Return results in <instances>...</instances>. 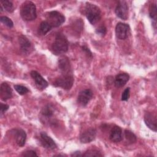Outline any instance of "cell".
<instances>
[{
    "mask_svg": "<svg viewBox=\"0 0 157 157\" xmlns=\"http://www.w3.org/2000/svg\"><path fill=\"white\" fill-rule=\"evenodd\" d=\"M68 50V41L66 36L58 33L52 45V50L55 55H61L66 53Z\"/></svg>",
    "mask_w": 157,
    "mask_h": 157,
    "instance_id": "1",
    "label": "cell"
},
{
    "mask_svg": "<svg viewBox=\"0 0 157 157\" xmlns=\"http://www.w3.org/2000/svg\"><path fill=\"white\" fill-rule=\"evenodd\" d=\"M20 15L25 21H33L37 17L36 5L31 1L24 2L20 8Z\"/></svg>",
    "mask_w": 157,
    "mask_h": 157,
    "instance_id": "2",
    "label": "cell"
},
{
    "mask_svg": "<svg viewBox=\"0 0 157 157\" xmlns=\"http://www.w3.org/2000/svg\"><path fill=\"white\" fill-rule=\"evenodd\" d=\"M85 14L89 22L92 25H95L101 18V11L96 5L87 2L85 7Z\"/></svg>",
    "mask_w": 157,
    "mask_h": 157,
    "instance_id": "3",
    "label": "cell"
},
{
    "mask_svg": "<svg viewBox=\"0 0 157 157\" xmlns=\"http://www.w3.org/2000/svg\"><path fill=\"white\" fill-rule=\"evenodd\" d=\"M46 20L52 28L58 27L65 21L64 16L56 10L48 12L46 14Z\"/></svg>",
    "mask_w": 157,
    "mask_h": 157,
    "instance_id": "4",
    "label": "cell"
},
{
    "mask_svg": "<svg viewBox=\"0 0 157 157\" xmlns=\"http://www.w3.org/2000/svg\"><path fill=\"white\" fill-rule=\"evenodd\" d=\"M74 83V77L72 74H62L60 77L56 79L53 85L55 86L62 88L63 89L70 90Z\"/></svg>",
    "mask_w": 157,
    "mask_h": 157,
    "instance_id": "5",
    "label": "cell"
},
{
    "mask_svg": "<svg viewBox=\"0 0 157 157\" xmlns=\"http://www.w3.org/2000/svg\"><path fill=\"white\" fill-rule=\"evenodd\" d=\"M130 33L129 25L124 23H118L115 27V34L118 39L121 40L126 39L128 37Z\"/></svg>",
    "mask_w": 157,
    "mask_h": 157,
    "instance_id": "6",
    "label": "cell"
},
{
    "mask_svg": "<svg viewBox=\"0 0 157 157\" xmlns=\"http://www.w3.org/2000/svg\"><path fill=\"white\" fill-rule=\"evenodd\" d=\"M116 15L124 20H126L128 18V6L126 1H120L118 2L115 8Z\"/></svg>",
    "mask_w": 157,
    "mask_h": 157,
    "instance_id": "7",
    "label": "cell"
},
{
    "mask_svg": "<svg viewBox=\"0 0 157 157\" xmlns=\"http://www.w3.org/2000/svg\"><path fill=\"white\" fill-rule=\"evenodd\" d=\"M93 91L90 89H85L82 90L77 98L78 103L82 106H85L93 98Z\"/></svg>",
    "mask_w": 157,
    "mask_h": 157,
    "instance_id": "8",
    "label": "cell"
},
{
    "mask_svg": "<svg viewBox=\"0 0 157 157\" xmlns=\"http://www.w3.org/2000/svg\"><path fill=\"white\" fill-rule=\"evenodd\" d=\"M40 140L42 146L45 148L53 150L57 147L55 141L45 132H42L40 134Z\"/></svg>",
    "mask_w": 157,
    "mask_h": 157,
    "instance_id": "9",
    "label": "cell"
},
{
    "mask_svg": "<svg viewBox=\"0 0 157 157\" xmlns=\"http://www.w3.org/2000/svg\"><path fill=\"white\" fill-rule=\"evenodd\" d=\"M96 136V131L94 128H89L83 131L80 136V141L83 144H87L94 140Z\"/></svg>",
    "mask_w": 157,
    "mask_h": 157,
    "instance_id": "10",
    "label": "cell"
},
{
    "mask_svg": "<svg viewBox=\"0 0 157 157\" xmlns=\"http://www.w3.org/2000/svg\"><path fill=\"white\" fill-rule=\"evenodd\" d=\"M21 50L25 54L30 53L33 50V45L29 39L25 36L21 35L18 38Z\"/></svg>",
    "mask_w": 157,
    "mask_h": 157,
    "instance_id": "11",
    "label": "cell"
},
{
    "mask_svg": "<svg viewBox=\"0 0 157 157\" xmlns=\"http://www.w3.org/2000/svg\"><path fill=\"white\" fill-rule=\"evenodd\" d=\"M30 75L34 80L35 83L39 89L44 90L48 86V82L37 71H32L30 72Z\"/></svg>",
    "mask_w": 157,
    "mask_h": 157,
    "instance_id": "12",
    "label": "cell"
},
{
    "mask_svg": "<svg viewBox=\"0 0 157 157\" xmlns=\"http://www.w3.org/2000/svg\"><path fill=\"white\" fill-rule=\"evenodd\" d=\"M58 67L62 74H72L69 61L67 57L63 56L58 61Z\"/></svg>",
    "mask_w": 157,
    "mask_h": 157,
    "instance_id": "13",
    "label": "cell"
},
{
    "mask_svg": "<svg viewBox=\"0 0 157 157\" xmlns=\"http://www.w3.org/2000/svg\"><path fill=\"white\" fill-rule=\"evenodd\" d=\"M0 97L1 99L4 101L12 97V90L10 86L6 82H3L1 85Z\"/></svg>",
    "mask_w": 157,
    "mask_h": 157,
    "instance_id": "14",
    "label": "cell"
},
{
    "mask_svg": "<svg viewBox=\"0 0 157 157\" xmlns=\"http://www.w3.org/2000/svg\"><path fill=\"white\" fill-rule=\"evenodd\" d=\"M144 121L145 124L152 131L156 132V118L155 115L150 112L145 113L144 115Z\"/></svg>",
    "mask_w": 157,
    "mask_h": 157,
    "instance_id": "15",
    "label": "cell"
},
{
    "mask_svg": "<svg viewBox=\"0 0 157 157\" xmlns=\"http://www.w3.org/2000/svg\"><path fill=\"white\" fill-rule=\"evenodd\" d=\"M109 139L113 142H119L122 140V130L120 126H114L109 135Z\"/></svg>",
    "mask_w": 157,
    "mask_h": 157,
    "instance_id": "16",
    "label": "cell"
},
{
    "mask_svg": "<svg viewBox=\"0 0 157 157\" xmlns=\"http://www.w3.org/2000/svg\"><path fill=\"white\" fill-rule=\"evenodd\" d=\"M14 135L17 144L19 147L24 146L26 139L25 131L22 129H14Z\"/></svg>",
    "mask_w": 157,
    "mask_h": 157,
    "instance_id": "17",
    "label": "cell"
},
{
    "mask_svg": "<svg viewBox=\"0 0 157 157\" xmlns=\"http://www.w3.org/2000/svg\"><path fill=\"white\" fill-rule=\"evenodd\" d=\"M129 79V75L126 73H121L118 74L114 81V85L117 88L123 87L126 85Z\"/></svg>",
    "mask_w": 157,
    "mask_h": 157,
    "instance_id": "18",
    "label": "cell"
},
{
    "mask_svg": "<svg viewBox=\"0 0 157 157\" xmlns=\"http://www.w3.org/2000/svg\"><path fill=\"white\" fill-rule=\"evenodd\" d=\"M52 28V27L49 25V23L47 21H42L39 25L37 31L40 35L44 36L45 35L48 31H50Z\"/></svg>",
    "mask_w": 157,
    "mask_h": 157,
    "instance_id": "19",
    "label": "cell"
},
{
    "mask_svg": "<svg viewBox=\"0 0 157 157\" xmlns=\"http://www.w3.org/2000/svg\"><path fill=\"white\" fill-rule=\"evenodd\" d=\"M54 111L55 109L50 104H47L42 108L40 113L45 118H49L53 116Z\"/></svg>",
    "mask_w": 157,
    "mask_h": 157,
    "instance_id": "20",
    "label": "cell"
},
{
    "mask_svg": "<svg viewBox=\"0 0 157 157\" xmlns=\"http://www.w3.org/2000/svg\"><path fill=\"white\" fill-rule=\"evenodd\" d=\"M149 16L153 20V26L156 29V17H157V9L156 4H151L149 8Z\"/></svg>",
    "mask_w": 157,
    "mask_h": 157,
    "instance_id": "21",
    "label": "cell"
},
{
    "mask_svg": "<svg viewBox=\"0 0 157 157\" xmlns=\"http://www.w3.org/2000/svg\"><path fill=\"white\" fill-rule=\"evenodd\" d=\"M5 10L8 12H13L14 10V7L12 2L8 0H1V11Z\"/></svg>",
    "mask_w": 157,
    "mask_h": 157,
    "instance_id": "22",
    "label": "cell"
},
{
    "mask_svg": "<svg viewBox=\"0 0 157 157\" xmlns=\"http://www.w3.org/2000/svg\"><path fill=\"white\" fill-rule=\"evenodd\" d=\"M124 137L126 140L129 143V144H133L136 142L137 137L136 135L131 131L129 130H125L124 132Z\"/></svg>",
    "mask_w": 157,
    "mask_h": 157,
    "instance_id": "23",
    "label": "cell"
},
{
    "mask_svg": "<svg viewBox=\"0 0 157 157\" xmlns=\"http://www.w3.org/2000/svg\"><path fill=\"white\" fill-rule=\"evenodd\" d=\"M13 87L17 92L20 95H24L29 92V90L26 86L21 85H15Z\"/></svg>",
    "mask_w": 157,
    "mask_h": 157,
    "instance_id": "24",
    "label": "cell"
},
{
    "mask_svg": "<svg viewBox=\"0 0 157 157\" xmlns=\"http://www.w3.org/2000/svg\"><path fill=\"white\" fill-rule=\"evenodd\" d=\"M83 156H102V155L98 150H90L82 155Z\"/></svg>",
    "mask_w": 157,
    "mask_h": 157,
    "instance_id": "25",
    "label": "cell"
},
{
    "mask_svg": "<svg viewBox=\"0 0 157 157\" xmlns=\"http://www.w3.org/2000/svg\"><path fill=\"white\" fill-rule=\"evenodd\" d=\"M0 21L4 25H6L9 28H12L13 26V23L11 19L6 16H2L0 18Z\"/></svg>",
    "mask_w": 157,
    "mask_h": 157,
    "instance_id": "26",
    "label": "cell"
},
{
    "mask_svg": "<svg viewBox=\"0 0 157 157\" xmlns=\"http://www.w3.org/2000/svg\"><path fill=\"white\" fill-rule=\"evenodd\" d=\"M129 96H130V88L128 87V88H126L122 93L121 100L123 101H127L129 99Z\"/></svg>",
    "mask_w": 157,
    "mask_h": 157,
    "instance_id": "27",
    "label": "cell"
},
{
    "mask_svg": "<svg viewBox=\"0 0 157 157\" xmlns=\"http://www.w3.org/2000/svg\"><path fill=\"white\" fill-rule=\"evenodd\" d=\"M96 33L101 36H104L107 33V28L104 25L100 26L96 29Z\"/></svg>",
    "mask_w": 157,
    "mask_h": 157,
    "instance_id": "28",
    "label": "cell"
},
{
    "mask_svg": "<svg viewBox=\"0 0 157 157\" xmlns=\"http://www.w3.org/2000/svg\"><path fill=\"white\" fill-rule=\"evenodd\" d=\"M21 156H37V155L36 153V151H34L33 150H28V151L23 152V154L21 155Z\"/></svg>",
    "mask_w": 157,
    "mask_h": 157,
    "instance_id": "29",
    "label": "cell"
},
{
    "mask_svg": "<svg viewBox=\"0 0 157 157\" xmlns=\"http://www.w3.org/2000/svg\"><path fill=\"white\" fill-rule=\"evenodd\" d=\"M9 108V105L6 104H2L1 103V105H0V110H1V115L2 116V114L4 113L5 112H6Z\"/></svg>",
    "mask_w": 157,
    "mask_h": 157,
    "instance_id": "30",
    "label": "cell"
},
{
    "mask_svg": "<svg viewBox=\"0 0 157 157\" xmlns=\"http://www.w3.org/2000/svg\"><path fill=\"white\" fill-rule=\"evenodd\" d=\"M82 50L86 53V55L88 56V57H92V53L91 52V51L90 50V49L85 45H83L82 47Z\"/></svg>",
    "mask_w": 157,
    "mask_h": 157,
    "instance_id": "31",
    "label": "cell"
},
{
    "mask_svg": "<svg viewBox=\"0 0 157 157\" xmlns=\"http://www.w3.org/2000/svg\"><path fill=\"white\" fill-rule=\"evenodd\" d=\"M72 156H81L82 155L80 153V151H75L72 154H71Z\"/></svg>",
    "mask_w": 157,
    "mask_h": 157,
    "instance_id": "32",
    "label": "cell"
}]
</instances>
